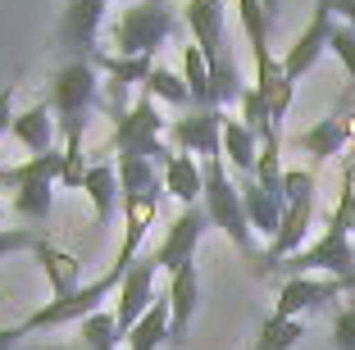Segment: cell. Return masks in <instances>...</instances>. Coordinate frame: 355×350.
<instances>
[{
    "label": "cell",
    "mask_w": 355,
    "mask_h": 350,
    "mask_svg": "<svg viewBox=\"0 0 355 350\" xmlns=\"http://www.w3.org/2000/svg\"><path fill=\"white\" fill-rule=\"evenodd\" d=\"M119 186H123V196H132V191L164 186V177H155V164L146 155H119Z\"/></svg>",
    "instance_id": "cell-31"
},
{
    "label": "cell",
    "mask_w": 355,
    "mask_h": 350,
    "mask_svg": "<svg viewBox=\"0 0 355 350\" xmlns=\"http://www.w3.org/2000/svg\"><path fill=\"white\" fill-rule=\"evenodd\" d=\"M164 132H168V119L159 114V100H155V96H137L132 110L114 123L110 141H105L96 155H101V159H105V155H114V150L119 155H146L150 164L164 168L168 159L178 155V150H168V146H164Z\"/></svg>",
    "instance_id": "cell-2"
},
{
    "label": "cell",
    "mask_w": 355,
    "mask_h": 350,
    "mask_svg": "<svg viewBox=\"0 0 355 350\" xmlns=\"http://www.w3.org/2000/svg\"><path fill=\"white\" fill-rule=\"evenodd\" d=\"M337 14H333V0H314V14L310 23H305V32L296 37L292 46H287V55H282V69H287V78L292 82H301L305 73L319 64V55L328 51V42H333V28H337Z\"/></svg>",
    "instance_id": "cell-9"
},
{
    "label": "cell",
    "mask_w": 355,
    "mask_h": 350,
    "mask_svg": "<svg viewBox=\"0 0 355 350\" xmlns=\"http://www.w3.org/2000/svg\"><path fill=\"white\" fill-rule=\"evenodd\" d=\"M146 96H155V100H164V105H178V110H187V105L196 110L187 78H182V73H173V69H159V64H155V73L146 78Z\"/></svg>",
    "instance_id": "cell-30"
},
{
    "label": "cell",
    "mask_w": 355,
    "mask_h": 350,
    "mask_svg": "<svg viewBox=\"0 0 355 350\" xmlns=\"http://www.w3.org/2000/svg\"><path fill=\"white\" fill-rule=\"evenodd\" d=\"M187 28H191V42L205 51L209 69L228 64V46H223V0H187Z\"/></svg>",
    "instance_id": "cell-17"
},
{
    "label": "cell",
    "mask_w": 355,
    "mask_h": 350,
    "mask_svg": "<svg viewBox=\"0 0 355 350\" xmlns=\"http://www.w3.org/2000/svg\"><path fill=\"white\" fill-rule=\"evenodd\" d=\"M278 5H282V0H264V10H269V19H278Z\"/></svg>",
    "instance_id": "cell-43"
},
{
    "label": "cell",
    "mask_w": 355,
    "mask_h": 350,
    "mask_svg": "<svg viewBox=\"0 0 355 350\" xmlns=\"http://www.w3.org/2000/svg\"><path fill=\"white\" fill-rule=\"evenodd\" d=\"M255 91L264 96V105H269V114H273V123H282V119H287V110H292V91H296V82L287 78L282 60L264 55V60H255Z\"/></svg>",
    "instance_id": "cell-21"
},
{
    "label": "cell",
    "mask_w": 355,
    "mask_h": 350,
    "mask_svg": "<svg viewBox=\"0 0 355 350\" xmlns=\"http://www.w3.org/2000/svg\"><path fill=\"white\" fill-rule=\"evenodd\" d=\"M32 255H37V264H42L46 282H51V296L64 300V296H73L78 282H83V259L73 255V250H60L51 237H42L37 246H32Z\"/></svg>",
    "instance_id": "cell-18"
},
{
    "label": "cell",
    "mask_w": 355,
    "mask_h": 350,
    "mask_svg": "<svg viewBox=\"0 0 355 350\" xmlns=\"http://www.w3.org/2000/svg\"><path fill=\"white\" fill-rule=\"evenodd\" d=\"M155 273H159V264H155V255H146V259H137L132 268H128V278H123V287H119V309H114V323H119V337H128V332L137 328V323L146 319V309L155 305Z\"/></svg>",
    "instance_id": "cell-14"
},
{
    "label": "cell",
    "mask_w": 355,
    "mask_h": 350,
    "mask_svg": "<svg viewBox=\"0 0 355 350\" xmlns=\"http://www.w3.org/2000/svg\"><path fill=\"white\" fill-rule=\"evenodd\" d=\"M178 32V10L173 0H132L110 28V55H146L155 60V51Z\"/></svg>",
    "instance_id": "cell-1"
},
{
    "label": "cell",
    "mask_w": 355,
    "mask_h": 350,
    "mask_svg": "<svg viewBox=\"0 0 355 350\" xmlns=\"http://www.w3.org/2000/svg\"><path fill=\"white\" fill-rule=\"evenodd\" d=\"M241 205H246V218H251V232H260V237H269V241L278 237L287 205H282L278 196H269L255 177H246V182H241Z\"/></svg>",
    "instance_id": "cell-22"
},
{
    "label": "cell",
    "mask_w": 355,
    "mask_h": 350,
    "mask_svg": "<svg viewBox=\"0 0 355 350\" xmlns=\"http://www.w3.org/2000/svg\"><path fill=\"white\" fill-rule=\"evenodd\" d=\"M60 168H64V146L51 155H32L28 164L0 168V186L14 191V214L28 223H46L55 205V186H60Z\"/></svg>",
    "instance_id": "cell-3"
},
{
    "label": "cell",
    "mask_w": 355,
    "mask_h": 350,
    "mask_svg": "<svg viewBox=\"0 0 355 350\" xmlns=\"http://www.w3.org/2000/svg\"><path fill=\"white\" fill-rule=\"evenodd\" d=\"M237 14H241V32H246V42H251V55H255V60L273 55L269 51V28H273V19H269V10H264V0H237Z\"/></svg>",
    "instance_id": "cell-29"
},
{
    "label": "cell",
    "mask_w": 355,
    "mask_h": 350,
    "mask_svg": "<svg viewBox=\"0 0 355 350\" xmlns=\"http://www.w3.org/2000/svg\"><path fill=\"white\" fill-rule=\"evenodd\" d=\"M10 137H14V141H23L32 155H51L55 150V137H60V119H55L51 100H37V105H28L23 114H14Z\"/></svg>",
    "instance_id": "cell-19"
},
{
    "label": "cell",
    "mask_w": 355,
    "mask_h": 350,
    "mask_svg": "<svg viewBox=\"0 0 355 350\" xmlns=\"http://www.w3.org/2000/svg\"><path fill=\"white\" fill-rule=\"evenodd\" d=\"M123 268H105L96 282H87V287H78L73 296H64V300H46L42 309H32L28 319H23V332H42V328H64V323H83V319H92V314H101V305H105V296L110 291H119L123 287Z\"/></svg>",
    "instance_id": "cell-6"
},
{
    "label": "cell",
    "mask_w": 355,
    "mask_h": 350,
    "mask_svg": "<svg viewBox=\"0 0 355 350\" xmlns=\"http://www.w3.org/2000/svg\"><path fill=\"white\" fill-rule=\"evenodd\" d=\"M182 78H187V87H191L196 110H209V105H214V73H209V60L196 42L182 46Z\"/></svg>",
    "instance_id": "cell-27"
},
{
    "label": "cell",
    "mask_w": 355,
    "mask_h": 350,
    "mask_svg": "<svg viewBox=\"0 0 355 350\" xmlns=\"http://www.w3.org/2000/svg\"><path fill=\"white\" fill-rule=\"evenodd\" d=\"M123 341H128V350H159V346H168V300L159 296L155 305L146 309V319L137 323Z\"/></svg>",
    "instance_id": "cell-28"
},
{
    "label": "cell",
    "mask_w": 355,
    "mask_h": 350,
    "mask_svg": "<svg viewBox=\"0 0 355 350\" xmlns=\"http://www.w3.org/2000/svg\"><path fill=\"white\" fill-rule=\"evenodd\" d=\"M328 51L342 60V69L351 73V82H355V28L337 23V28H333V42H328Z\"/></svg>",
    "instance_id": "cell-35"
},
{
    "label": "cell",
    "mask_w": 355,
    "mask_h": 350,
    "mask_svg": "<svg viewBox=\"0 0 355 350\" xmlns=\"http://www.w3.org/2000/svg\"><path fill=\"white\" fill-rule=\"evenodd\" d=\"M333 14L346 19V28H355V0H333Z\"/></svg>",
    "instance_id": "cell-40"
},
{
    "label": "cell",
    "mask_w": 355,
    "mask_h": 350,
    "mask_svg": "<svg viewBox=\"0 0 355 350\" xmlns=\"http://www.w3.org/2000/svg\"><path fill=\"white\" fill-rule=\"evenodd\" d=\"M351 164H355V146H351Z\"/></svg>",
    "instance_id": "cell-45"
},
{
    "label": "cell",
    "mask_w": 355,
    "mask_h": 350,
    "mask_svg": "<svg viewBox=\"0 0 355 350\" xmlns=\"http://www.w3.org/2000/svg\"><path fill=\"white\" fill-rule=\"evenodd\" d=\"M168 346H182L191 332V314H196V300H200V273L196 264H182L178 273H168Z\"/></svg>",
    "instance_id": "cell-16"
},
{
    "label": "cell",
    "mask_w": 355,
    "mask_h": 350,
    "mask_svg": "<svg viewBox=\"0 0 355 350\" xmlns=\"http://www.w3.org/2000/svg\"><path fill=\"white\" fill-rule=\"evenodd\" d=\"M342 278H319V273H301V278H287L278 287V305H273V314H282V319H301V314H310V309H324L333 305L337 296H342Z\"/></svg>",
    "instance_id": "cell-15"
},
{
    "label": "cell",
    "mask_w": 355,
    "mask_h": 350,
    "mask_svg": "<svg viewBox=\"0 0 355 350\" xmlns=\"http://www.w3.org/2000/svg\"><path fill=\"white\" fill-rule=\"evenodd\" d=\"M10 123H14V82L0 87V137L10 132Z\"/></svg>",
    "instance_id": "cell-39"
},
{
    "label": "cell",
    "mask_w": 355,
    "mask_h": 350,
    "mask_svg": "<svg viewBox=\"0 0 355 350\" xmlns=\"http://www.w3.org/2000/svg\"><path fill=\"white\" fill-rule=\"evenodd\" d=\"M159 200H164V186L123 196V246H119V255H114V268L128 273V268L141 259V241H146V232L155 227V218H159Z\"/></svg>",
    "instance_id": "cell-12"
},
{
    "label": "cell",
    "mask_w": 355,
    "mask_h": 350,
    "mask_svg": "<svg viewBox=\"0 0 355 350\" xmlns=\"http://www.w3.org/2000/svg\"><path fill=\"white\" fill-rule=\"evenodd\" d=\"M333 346L337 350H355V305L337 309V319H333Z\"/></svg>",
    "instance_id": "cell-38"
},
{
    "label": "cell",
    "mask_w": 355,
    "mask_h": 350,
    "mask_svg": "<svg viewBox=\"0 0 355 350\" xmlns=\"http://www.w3.org/2000/svg\"><path fill=\"white\" fill-rule=\"evenodd\" d=\"M101 69L92 60H69L51 82V110L60 119V137H78L92 123V110L101 105Z\"/></svg>",
    "instance_id": "cell-4"
},
{
    "label": "cell",
    "mask_w": 355,
    "mask_h": 350,
    "mask_svg": "<svg viewBox=\"0 0 355 350\" xmlns=\"http://www.w3.org/2000/svg\"><path fill=\"white\" fill-rule=\"evenodd\" d=\"M287 278H301V273H319V278H355V241L337 227H328L319 241H310L305 250H296L287 264H278Z\"/></svg>",
    "instance_id": "cell-7"
},
{
    "label": "cell",
    "mask_w": 355,
    "mask_h": 350,
    "mask_svg": "<svg viewBox=\"0 0 355 350\" xmlns=\"http://www.w3.org/2000/svg\"><path fill=\"white\" fill-rule=\"evenodd\" d=\"M301 337H305V323H301V319H282V314H269V319L260 323L255 350H292Z\"/></svg>",
    "instance_id": "cell-32"
},
{
    "label": "cell",
    "mask_w": 355,
    "mask_h": 350,
    "mask_svg": "<svg viewBox=\"0 0 355 350\" xmlns=\"http://www.w3.org/2000/svg\"><path fill=\"white\" fill-rule=\"evenodd\" d=\"M223 110H191L187 119H173L168 137L182 155H200V159H223Z\"/></svg>",
    "instance_id": "cell-11"
},
{
    "label": "cell",
    "mask_w": 355,
    "mask_h": 350,
    "mask_svg": "<svg viewBox=\"0 0 355 350\" xmlns=\"http://www.w3.org/2000/svg\"><path fill=\"white\" fill-rule=\"evenodd\" d=\"M110 0H69L60 14V51H69V60H92L101 46H96V32L105 23Z\"/></svg>",
    "instance_id": "cell-10"
},
{
    "label": "cell",
    "mask_w": 355,
    "mask_h": 350,
    "mask_svg": "<svg viewBox=\"0 0 355 350\" xmlns=\"http://www.w3.org/2000/svg\"><path fill=\"white\" fill-rule=\"evenodd\" d=\"M205 227H214V223H209V214H205V205H182V209H178V218L168 223L164 241L155 246V264L164 268V273H178L182 264H191V259H196L200 237H205Z\"/></svg>",
    "instance_id": "cell-8"
},
{
    "label": "cell",
    "mask_w": 355,
    "mask_h": 350,
    "mask_svg": "<svg viewBox=\"0 0 355 350\" xmlns=\"http://www.w3.org/2000/svg\"><path fill=\"white\" fill-rule=\"evenodd\" d=\"M119 5H132V0H119Z\"/></svg>",
    "instance_id": "cell-46"
},
{
    "label": "cell",
    "mask_w": 355,
    "mask_h": 350,
    "mask_svg": "<svg viewBox=\"0 0 355 350\" xmlns=\"http://www.w3.org/2000/svg\"><path fill=\"white\" fill-rule=\"evenodd\" d=\"M328 227H337L346 237L355 232V164L351 159L342 164V191H337V205H333V214H328Z\"/></svg>",
    "instance_id": "cell-33"
},
{
    "label": "cell",
    "mask_w": 355,
    "mask_h": 350,
    "mask_svg": "<svg viewBox=\"0 0 355 350\" xmlns=\"http://www.w3.org/2000/svg\"><path fill=\"white\" fill-rule=\"evenodd\" d=\"M200 168H205V196H200V205H205L209 223L219 227L241 255H251L255 241H251V218H246V205H241V186L228 177L223 159H200Z\"/></svg>",
    "instance_id": "cell-5"
},
{
    "label": "cell",
    "mask_w": 355,
    "mask_h": 350,
    "mask_svg": "<svg viewBox=\"0 0 355 350\" xmlns=\"http://www.w3.org/2000/svg\"><path fill=\"white\" fill-rule=\"evenodd\" d=\"M164 191L178 205H200V196H205V168H200L191 155L178 150L164 164Z\"/></svg>",
    "instance_id": "cell-23"
},
{
    "label": "cell",
    "mask_w": 355,
    "mask_h": 350,
    "mask_svg": "<svg viewBox=\"0 0 355 350\" xmlns=\"http://www.w3.org/2000/svg\"><path fill=\"white\" fill-rule=\"evenodd\" d=\"M346 146H351V137H346L342 114H333V119H319L314 128H305V132L296 137V150H305V155L314 159V164H324V159L342 155Z\"/></svg>",
    "instance_id": "cell-24"
},
{
    "label": "cell",
    "mask_w": 355,
    "mask_h": 350,
    "mask_svg": "<svg viewBox=\"0 0 355 350\" xmlns=\"http://www.w3.org/2000/svg\"><path fill=\"white\" fill-rule=\"evenodd\" d=\"M301 196H314V173L310 168H287V177H282V200H301Z\"/></svg>",
    "instance_id": "cell-37"
},
{
    "label": "cell",
    "mask_w": 355,
    "mask_h": 350,
    "mask_svg": "<svg viewBox=\"0 0 355 350\" xmlns=\"http://www.w3.org/2000/svg\"><path fill=\"white\" fill-rule=\"evenodd\" d=\"M19 337H28V332H23V328H0V350H14Z\"/></svg>",
    "instance_id": "cell-41"
},
{
    "label": "cell",
    "mask_w": 355,
    "mask_h": 350,
    "mask_svg": "<svg viewBox=\"0 0 355 350\" xmlns=\"http://www.w3.org/2000/svg\"><path fill=\"white\" fill-rule=\"evenodd\" d=\"M241 123L251 128L255 137H269V132H278V123H273V114H269V105H264V96L255 91V87H246L241 91Z\"/></svg>",
    "instance_id": "cell-34"
},
{
    "label": "cell",
    "mask_w": 355,
    "mask_h": 350,
    "mask_svg": "<svg viewBox=\"0 0 355 350\" xmlns=\"http://www.w3.org/2000/svg\"><path fill=\"white\" fill-rule=\"evenodd\" d=\"M310 223H314V196H301V200H287V214H282V227L278 237L269 241L260 259H255V273H278V264L305 250V237H310Z\"/></svg>",
    "instance_id": "cell-13"
},
{
    "label": "cell",
    "mask_w": 355,
    "mask_h": 350,
    "mask_svg": "<svg viewBox=\"0 0 355 350\" xmlns=\"http://www.w3.org/2000/svg\"><path fill=\"white\" fill-rule=\"evenodd\" d=\"M37 241H42L37 227H0V259L14 255V250H32Z\"/></svg>",
    "instance_id": "cell-36"
},
{
    "label": "cell",
    "mask_w": 355,
    "mask_h": 350,
    "mask_svg": "<svg viewBox=\"0 0 355 350\" xmlns=\"http://www.w3.org/2000/svg\"><path fill=\"white\" fill-rule=\"evenodd\" d=\"M342 123H346V137H351V146H355V114H342Z\"/></svg>",
    "instance_id": "cell-42"
},
{
    "label": "cell",
    "mask_w": 355,
    "mask_h": 350,
    "mask_svg": "<svg viewBox=\"0 0 355 350\" xmlns=\"http://www.w3.org/2000/svg\"><path fill=\"white\" fill-rule=\"evenodd\" d=\"M223 155H228V164L237 168V173L251 177L255 159H260V137L241 123V119H223Z\"/></svg>",
    "instance_id": "cell-25"
},
{
    "label": "cell",
    "mask_w": 355,
    "mask_h": 350,
    "mask_svg": "<svg viewBox=\"0 0 355 350\" xmlns=\"http://www.w3.org/2000/svg\"><path fill=\"white\" fill-rule=\"evenodd\" d=\"M83 196L92 200L101 227L114 223V214L123 209V186H119V168L110 164V159H96L92 164V173H87V182H83Z\"/></svg>",
    "instance_id": "cell-20"
},
{
    "label": "cell",
    "mask_w": 355,
    "mask_h": 350,
    "mask_svg": "<svg viewBox=\"0 0 355 350\" xmlns=\"http://www.w3.org/2000/svg\"><path fill=\"white\" fill-rule=\"evenodd\" d=\"M73 350H96V346H83V341H73Z\"/></svg>",
    "instance_id": "cell-44"
},
{
    "label": "cell",
    "mask_w": 355,
    "mask_h": 350,
    "mask_svg": "<svg viewBox=\"0 0 355 350\" xmlns=\"http://www.w3.org/2000/svg\"><path fill=\"white\" fill-rule=\"evenodd\" d=\"M92 64L110 78V82L119 87H146V78L155 73V64L146 60V55H137V60H128V55H110V51H96Z\"/></svg>",
    "instance_id": "cell-26"
}]
</instances>
